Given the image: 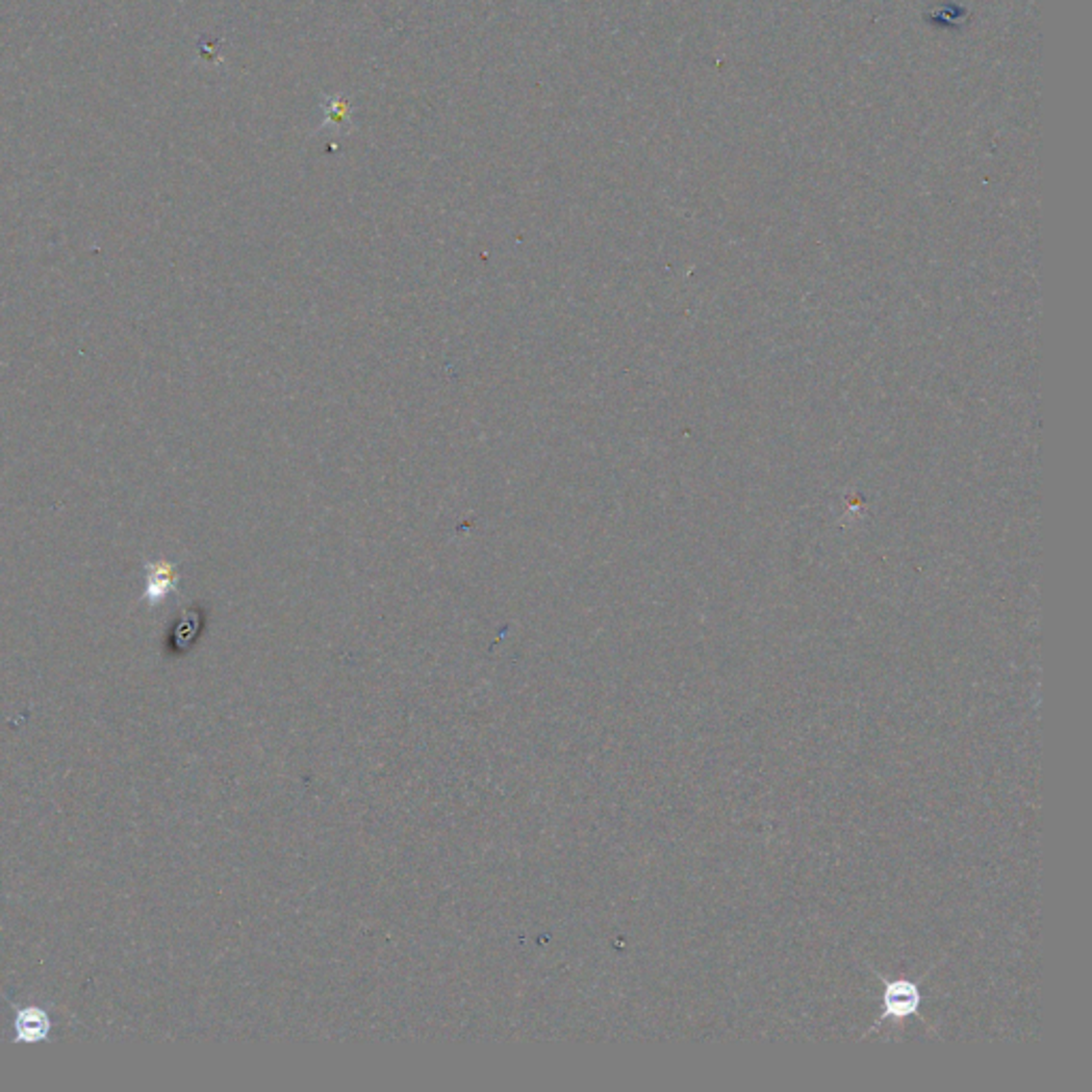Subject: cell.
<instances>
[{
    "label": "cell",
    "instance_id": "obj_1",
    "mask_svg": "<svg viewBox=\"0 0 1092 1092\" xmlns=\"http://www.w3.org/2000/svg\"><path fill=\"white\" fill-rule=\"evenodd\" d=\"M143 570H145L143 599L152 608L163 604L166 597L177 592V585H180V570H177V564L169 562V559H154V562H143Z\"/></svg>",
    "mask_w": 1092,
    "mask_h": 1092
},
{
    "label": "cell",
    "instance_id": "obj_2",
    "mask_svg": "<svg viewBox=\"0 0 1092 1092\" xmlns=\"http://www.w3.org/2000/svg\"><path fill=\"white\" fill-rule=\"evenodd\" d=\"M920 990L916 983L911 981H892V983H885V992H883V1018H894V1020H901V1018H907L911 1013H916L920 1007Z\"/></svg>",
    "mask_w": 1092,
    "mask_h": 1092
},
{
    "label": "cell",
    "instance_id": "obj_3",
    "mask_svg": "<svg viewBox=\"0 0 1092 1092\" xmlns=\"http://www.w3.org/2000/svg\"><path fill=\"white\" fill-rule=\"evenodd\" d=\"M15 1039L22 1044H37L43 1041L52 1030V1020L38 1007H22L15 1011Z\"/></svg>",
    "mask_w": 1092,
    "mask_h": 1092
},
{
    "label": "cell",
    "instance_id": "obj_4",
    "mask_svg": "<svg viewBox=\"0 0 1092 1092\" xmlns=\"http://www.w3.org/2000/svg\"><path fill=\"white\" fill-rule=\"evenodd\" d=\"M199 627H201V615L196 611H190V613L186 611L184 617H182V622L177 623L175 632H173V643L177 647H186L196 636V632H199Z\"/></svg>",
    "mask_w": 1092,
    "mask_h": 1092
}]
</instances>
